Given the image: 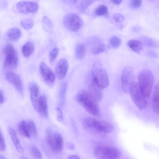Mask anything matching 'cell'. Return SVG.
<instances>
[{
  "instance_id": "6da1fadb",
  "label": "cell",
  "mask_w": 159,
  "mask_h": 159,
  "mask_svg": "<svg viewBox=\"0 0 159 159\" xmlns=\"http://www.w3.org/2000/svg\"><path fill=\"white\" fill-rule=\"evenodd\" d=\"M76 98L80 105L88 112L94 116H100L98 102L88 91H80L76 95Z\"/></svg>"
},
{
  "instance_id": "7a4b0ae2",
  "label": "cell",
  "mask_w": 159,
  "mask_h": 159,
  "mask_svg": "<svg viewBox=\"0 0 159 159\" xmlns=\"http://www.w3.org/2000/svg\"><path fill=\"white\" fill-rule=\"evenodd\" d=\"M82 122L83 126L86 129L96 133L108 134L112 132L114 129V127L111 123L94 118H85Z\"/></svg>"
},
{
  "instance_id": "3957f363",
  "label": "cell",
  "mask_w": 159,
  "mask_h": 159,
  "mask_svg": "<svg viewBox=\"0 0 159 159\" xmlns=\"http://www.w3.org/2000/svg\"><path fill=\"white\" fill-rule=\"evenodd\" d=\"M138 84L142 93L148 99L149 97L154 82V77L151 71L144 69L139 73Z\"/></svg>"
},
{
  "instance_id": "277c9868",
  "label": "cell",
  "mask_w": 159,
  "mask_h": 159,
  "mask_svg": "<svg viewBox=\"0 0 159 159\" xmlns=\"http://www.w3.org/2000/svg\"><path fill=\"white\" fill-rule=\"evenodd\" d=\"M91 74L94 81L102 89L108 86L109 83L108 75L101 63L96 62L93 64Z\"/></svg>"
},
{
  "instance_id": "5b68a950",
  "label": "cell",
  "mask_w": 159,
  "mask_h": 159,
  "mask_svg": "<svg viewBox=\"0 0 159 159\" xmlns=\"http://www.w3.org/2000/svg\"><path fill=\"white\" fill-rule=\"evenodd\" d=\"M95 157L100 159H117L121 156V152L117 148L109 146H100L94 150Z\"/></svg>"
},
{
  "instance_id": "8992f818",
  "label": "cell",
  "mask_w": 159,
  "mask_h": 159,
  "mask_svg": "<svg viewBox=\"0 0 159 159\" xmlns=\"http://www.w3.org/2000/svg\"><path fill=\"white\" fill-rule=\"evenodd\" d=\"M3 53L4 67L8 69L16 68L19 60L17 52L14 47L9 44L6 45L3 48Z\"/></svg>"
},
{
  "instance_id": "52a82bcc",
  "label": "cell",
  "mask_w": 159,
  "mask_h": 159,
  "mask_svg": "<svg viewBox=\"0 0 159 159\" xmlns=\"http://www.w3.org/2000/svg\"><path fill=\"white\" fill-rule=\"evenodd\" d=\"M46 139L48 145L53 152L59 153L62 150L63 141L60 133L48 129L46 131Z\"/></svg>"
},
{
  "instance_id": "ba28073f",
  "label": "cell",
  "mask_w": 159,
  "mask_h": 159,
  "mask_svg": "<svg viewBox=\"0 0 159 159\" xmlns=\"http://www.w3.org/2000/svg\"><path fill=\"white\" fill-rule=\"evenodd\" d=\"M129 93L139 109H145L147 105V99L141 91L138 83L134 82L130 88Z\"/></svg>"
},
{
  "instance_id": "9c48e42d",
  "label": "cell",
  "mask_w": 159,
  "mask_h": 159,
  "mask_svg": "<svg viewBox=\"0 0 159 159\" xmlns=\"http://www.w3.org/2000/svg\"><path fill=\"white\" fill-rule=\"evenodd\" d=\"M63 22L65 27L73 32L79 30L83 25L81 18L77 15L73 13L66 15L63 18Z\"/></svg>"
},
{
  "instance_id": "30bf717a",
  "label": "cell",
  "mask_w": 159,
  "mask_h": 159,
  "mask_svg": "<svg viewBox=\"0 0 159 159\" xmlns=\"http://www.w3.org/2000/svg\"><path fill=\"white\" fill-rule=\"evenodd\" d=\"M134 73L129 66L125 67L122 71L121 76V86L122 91L126 94L129 93L131 86L134 82Z\"/></svg>"
},
{
  "instance_id": "8fae6325",
  "label": "cell",
  "mask_w": 159,
  "mask_h": 159,
  "mask_svg": "<svg viewBox=\"0 0 159 159\" xmlns=\"http://www.w3.org/2000/svg\"><path fill=\"white\" fill-rule=\"evenodd\" d=\"M39 70L43 80L46 84L50 87L54 85L55 76L52 70L44 62L40 63Z\"/></svg>"
},
{
  "instance_id": "7c38bea8",
  "label": "cell",
  "mask_w": 159,
  "mask_h": 159,
  "mask_svg": "<svg viewBox=\"0 0 159 159\" xmlns=\"http://www.w3.org/2000/svg\"><path fill=\"white\" fill-rule=\"evenodd\" d=\"M86 82L88 92L98 102L101 101L103 96L102 89L95 83L92 78L91 74H89L87 76Z\"/></svg>"
},
{
  "instance_id": "4fadbf2b",
  "label": "cell",
  "mask_w": 159,
  "mask_h": 159,
  "mask_svg": "<svg viewBox=\"0 0 159 159\" xmlns=\"http://www.w3.org/2000/svg\"><path fill=\"white\" fill-rule=\"evenodd\" d=\"M16 6L18 10L23 14L35 13L39 8L38 3L30 1H20L16 4Z\"/></svg>"
},
{
  "instance_id": "5bb4252c",
  "label": "cell",
  "mask_w": 159,
  "mask_h": 159,
  "mask_svg": "<svg viewBox=\"0 0 159 159\" xmlns=\"http://www.w3.org/2000/svg\"><path fill=\"white\" fill-rule=\"evenodd\" d=\"M5 77L7 80L12 84L18 92L22 95L23 93V87L21 80L16 74L8 72L6 73Z\"/></svg>"
},
{
  "instance_id": "9a60e30c",
  "label": "cell",
  "mask_w": 159,
  "mask_h": 159,
  "mask_svg": "<svg viewBox=\"0 0 159 159\" xmlns=\"http://www.w3.org/2000/svg\"><path fill=\"white\" fill-rule=\"evenodd\" d=\"M69 68V64L65 58L60 59L57 63L55 68V73L60 80L63 79L66 76Z\"/></svg>"
},
{
  "instance_id": "2e32d148",
  "label": "cell",
  "mask_w": 159,
  "mask_h": 159,
  "mask_svg": "<svg viewBox=\"0 0 159 159\" xmlns=\"http://www.w3.org/2000/svg\"><path fill=\"white\" fill-rule=\"evenodd\" d=\"M36 110L44 118L48 117L47 100L45 95H43L39 97Z\"/></svg>"
},
{
  "instance_id": "e0dca14e",
  "label": "cell",
  "mask_w": 159,
  "mask_h": 159,
  "mask_svg": "<svg viewBox=\"0 0 159 159\" xmlns=\"http://www.w3.org/2000/svg\"><path fill=\"white\" fill-rule=\"evenodd\" d=\"M29 90L32 104L36 110L39 97V87L36 83L32 82L29 86Z\"/></svg>"
},
{
  "instance_id": "ac0fdd59",
  "label": "cell",
  "mask_w": 159,
  "mask_h": 159,
  "mask_svg": "<svg viewBox=\"0 0 159 159\" xmlns=\"http://www.w3.org/2000/svg\"><path fill=\"white\" fill-rule=\"evenodd\" d=\"M17 129L21 135L27 138L31 137L30 128L27 120L21 121L18 125Z\"/></svg>"
},
{
  "instance_id": "d6986e66",
  "label": "cell",
  "mask_w": 159,
  "mask_h": 159,
  "mask_svg": "<svg viewBox=\"0 0 159 159\" xmlns=\"http://www.w3.org/2000/svg\"><path fill=\"white\" fill-rule=\"evenodd\" d=\"M8 131L11 140L16 150L20 153H23L24 151L15 130L12 128L8 127Z\"/></svg>"
},
{
  "instance_id": "ffe728a7",
  "label": "cell",
  "mask_w": 159,
  "mask_h": 159,
  "mask_svg": "<svg viewBox=\"0 0 159 159\" xmlns=\"http://www.w3.org/2000/svg\"><path fill=\"white\" fill-rule=\"evenodd\" d=\"M152 105L153 111L159 114V83L155 86L152 98Z\"/></svg>"
},
{
  "instance_id": "44dd1931",
  "label": "cell",
  "mask_w": 159,
  "mask_h": 159,
  "mask_svg": "<svg viewBox=\"0 0 159 159\" xmlns=\"http://www.w3.org/2000/svg\"><path fill=\"white\" fill-rule=\"evenodd\" d=\"M21 32L19 29L14 27L8 30L6 35L9 39L12 41L18 40L21 37Z\"/></svg>"
},
{
  "instance_id": "7402d4cb",
  "label": "cell",
  "mask_w": 159,
  "mask_h": 159,
  "mask_svg": "<svg viewBox=\"0 0 159 159\" xmlns=\"http://www.w3.org/2000/svg\"><path fill=\"white\" fill-rule=\"evenodd\" d=\"M128 47L133 51L139 53L143 49V45L141 41L139 40L132 39L127 43Z\"/></svg>"
},
{
  "instance_id": "603a6c76",
  "label": "cell",
  "mask_w": 159,
  "mask_h": 159,
  "mask_svg": "<svg viewBox=\"0 0 159 159\" xmlns=\"http://www.w3.org/2000/svg\"><path fill=\"white\" fill-rule=\"evenodd\" d=\"M85 53L84 45L81 43L77 44L75 49V56L76 58L79 60L82 59L84 57Z\"/></svg>"
},
{
  "instance_id": "cb8c5ba5",
  "label": "cell",
  "mask_w": 159,
  "mask_h": 159,
  "mask_svg": "<svg viewBox=\"0 0 159 159\" xmlns=\"http://www.w3.org/2000/svg\"><path fill=\"white\" fill-rule=\"evenodd\" d=\"M34 47L33 44L30 42H28L25 43L22 48V52L25 57L30 56L34 52Z\"/></svg>"
},
{
  "instance_id": "d4e9b609",
  "label": "cell",
  "mask_w": 159,
  "mask_h": 159,
  "mask_svg": "<svg viewBox=\"0 0 159 159\" xmlns=\"http://www.w3.org/2000/svg\"><path fill=\"white\" fill-rule=\"evenodd\" d=\"M43 29L46 31H50L53 28V24L52 20L47 16H44L41 21Z\"/></svg>"
},
{
  "instance_id": "484cf974",
  "label": "cell",
  "mask_w": 159,
  "mask_h": 159,
  "mask_svg": "<svg viewBox=\"0 0 159 159\" xmlns=\"http://www.w3.org/2000/svg\"><path fill=\"white\" fill-rule=\"evenodd\" d=\"M96 1L97 0H81L78 6V9L80 12L84 13L89 6Z\"/></svg>"
},
{
  "instance_id": "4316f807",
  "label": "cell",
  "mask_w": 159,
  "mask_h": 159,
  "mask_svg": "<svg viewBox=\"0 0 159 159\" xmlns=\"http://www.w3.org/2000/svg\"><path fill=\"white\" fill-rule=\"evenodd\" d=\"M94 13L97 16H107L108 13L107 7L104 5H100L95 9Z\"/></svg>"
},
{
  "instance_id": "83f0119b",
  "label": "cell",
  "mask_w": 159,
  "mask_h": 159,
  "mask_svg": "<svg viewBox=\"0 0 159 159\" xmlns=\"http://www.w3.org/2000/svg\"><path fill=\"white\" fill-rule=\"evenodd\" d=\"M109 43L111 47L114 48H117L121 44V40L119 37L113 35L109 39Z\"/></svg>"
},
{
  "instance_id": "f1b7e54d",
  "label": "cell",
  "mask_w": 159,
  "mask_h": 159,
  "mask_svg": "<svg viewBox=\"0 0 159 159\" xmlns=\"http://www.w3.org/2000/svg\"><path fill=\"white\" fill-rule=\"evenodd\" d=\"M106 49L105 45L101 43L93 47L91 49V52L94 55H97L103 52Z\"/></svg>"
},
{
  "instance_id": "f546056e",
  "label": "cell",
  "mask_w": 159,
  "mask_h": 159,
  "mask_svg": "<svg viewBox=\"0 0 159 159\" xmlns=\"http://www.w3.org/2000/svg\"><path fill=\"white\" fill-rule=\"evenodd\" d=\"M20 24L25 29L29 30L32 28L34 23L32 19L26 18L20 21Z\"/></svg>"
},
{
  "instance_id": "4dcf8cb0",
  "label": "cell",
  "mask_w": 159,
  "mask_h": 159,
  "mask_svg": "<svg viewBox=\"0 0 159 159\" xmlns=\"http://www.w3.org/2000/svg\"><path fill=\"white\" fill-rule=\"evenodd\" d=\"M30 151L32 156L35 158L41 159L42 155L39 150L34 145H31L30 147Z\"/></svg>"
},
{
  "instance_id": "1f68e13d",
  "label": "cell",
  "mask_w": 159,
  "mask_h": 159,
  "mask_svg": "<svg viewBox=\"0 0 159 159\" xmlns=\"http://www.w3.org/2000/svg\"><path fill=\"white\" fill-rule=\"evenodd\" d=\"M59 52L58 48H55L53 49L50 52L49 55V59L51 63L53 62L55 60Z\"/></svg>"
},
{
  "instance_id": "d6a6232c",
  "label": "cell",
  "mask_w": 159,
  "mask_h": 159,
  "mask_svg": "<svg viewBox=\"0 0 159 159\" xmlns=\"http://www.w3.org/2000/svg\"><path fill=\"white\" fill-rule=\"evenodd\" d=\"M113 20L116 22L119 23L123 21L124 19L123 15L119 13L114 14L112 16Z\"/></svg>"
},
{
  "instance_id": "836d02e7",
  "label": "cell",
  "mask_w": 159,
  "mask_h": 159,
  "mask_svg": "<svg viewBox=\"0 0 159 159\" xmlns=\"http://www.w3.org/2000/svg\"><path fill=\"white\" fill-rule=\"evenodd\" d=\"M142 0H130V6L133 8L136 9L140 7Z\"/></svg>"
},
{
  "instance_id": "e575fe53",
  "label": "cell",
  "mask_w": 159,
  "mask_h": 159,
  "mask_svg": "<svg viewBox=\"0 0 159 159\" xmlns=\"http://www.w3.org/2000/svg\"><path fill=\"white\" fill-rule=\"evenodd\" d=\"M67 87V84L66 82L63 83L61 85L59 91V96L61 99L64 98Z\"/></svg>"
},
{
  "instance_id": "d590c367",
  "label": "cell",
  "mask_w": 159,
  "mask_h": 159,
  "mask_svg": "<svg viewBox=\"0 0 159 159\" xmlns=\"http://www.w3.org/2000/svg\"><path fill=\"white\" fill-rule=\"evenodd\" d=\"M6 149V145L3 135L1 131L0 136V150L4 151Z\"/></svg>"
},
{
  "instance_id": "8d00e7d4",
  "label": "cell",
  "mask_w": 159,
  "mask_h": 159,
  "mask_svg": "<svg viewBox=\"0 0 159 159\" xmlns=\"http://www.w3.org/2000/svg\"><path fill=\"white\" fill-rule=\"evenodd\" d=\"M56 110L57 114V119L59 121H61L63 119V115L61 111L58 107L56 108Z\"/></svg>"
},
{
  "instance_id": "74e56055",
  "label": "cell",
  "mask_w": 159,
  "mask_h": 159,
  "mask_svg": "<svg viewBox=\"0 0 159 159\" xmlns=\"http://www.w3.org/2000/svg\"><path fill=\"white\" fill-rule=\"evenodd\" d=\"M62 2L69 5H74L78 2V0H60Z\"/></svg>"
},
{
  "instance_id": "f35d334b",
  "label": "cell",
  "mask_w": 159,
  "mask_h": 159,
  "mask_svg": "<svg viewBox=\"0 0 159 159\" xmlns=\"http://www.w3.org/2000/svg\"><path fill=\"white\" fill-rule=\"evenodd\" d=\"M4 101V97L2 92L0 91V103L1 104H2Z\"/></svg>"
},
{
  "instance_id": "ab89813d",
  "label": "cell",
  "mask_w": 159,
  "mask_h": 159,
  "mask_svg": "<svg viewBox=\"0 0 159 159\" xmlns=\"http://www.w3.org/2000/svg\"><path fill=\"white\" fill-rule=\"evenodd\" d=\"M110 1L114 4L119 5L121 3L123 0H110Z\"/></svg>"
},
{
  "instance_id": "60d3db41",
  "label": "cell",
  "mask_w": 159,
  "mask_h": 159,
  "mask_svg": "<svg viewBox=\"0 0 159 159\" xmlns=\"http://www.w3.org/2000/svg\"><path fill=\"white\" fill-rule=\"evenodd\" d=\"M69 159H80L79 156L76 155H71L69 156L68 158Z\"/></svg>"
},
{
  "instance_id": "b9f144b4",
  "label": "cell",
  "mask_w": 159,
  "mask_h": 159,
  "mask_svg": "<svg viewBox=\"0 0 159 159\" xmlns=\"http://www.w3.org/2000/svg\"><path fill=\"white\" fill-rule=\"evenodd\" d=\"M67 147L68 148L71 150H73L75 148L74 145L71 143H68L67 144Z\"/></svg>"
},
{
  "instance_id": "7bdbcfd3",
  "label": "cell",
  "mask_w": 159,
  "mask_h": 159,
  "mask_svg": "<svg viewBox=\"0 0 159 159\" xmlns=\"http://www.w3.org/2000/svg\"><path fill=\"white\" fill-rule=\"evenodd\" d=\"M6 158L2 155L0 156V159H5Z\"/></svg>"
}]
</instances>
